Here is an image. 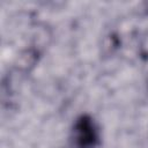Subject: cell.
<instances>
[{"label":"cell","instance_id":"7a4b0ae2","mask_svg":"<svg viewBox=\"0 0 148 148\" xmlns=\"http://www.w3.org/2000/svg\"><path fill=\"white\" fill-rule=\"evenodd\" d=\"M143 12L146 15H148V2H145L143 3Z\"/></svg>","mask_w":148,"mask_h":148},{"label":"cell","instance_id":"6da1fadb","mask_svg":"<svg viewBox=\"0 0 148 148\" xmlns=\"http://www.w3.org/2000/svg\"><path fill=\"white\" fill-rule=\"evenodd\" d=\"M71 142L73 148H98L101 145L99 127L89 113L77 116L72 125Z\"/></svg>","mask_w":148,"mask_h":148}]
</instances>
